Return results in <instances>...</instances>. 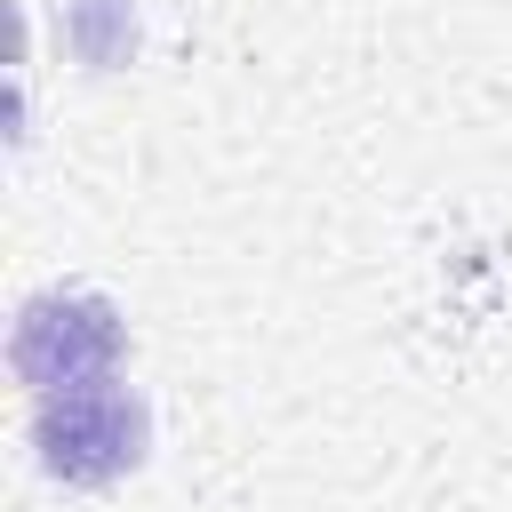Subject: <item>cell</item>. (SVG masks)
<instances>
[{
    "label": "cell",
    "mask_w": 512,
    "mask_h": 512,
    "mask_svg": "<svg viewBox=\"0 0 512 512\" xmlns=\"http://www.w3.org/2000/svg\"><path fill=\"white\" fill-rule=\"evenodd\" d=\"M32 448H40L48 480H64V488H112V480H128L144 464L152 408L120 376L72 384V392H40L32 400Z\"/></svg>",
    "instance_id": "1"
},
{
    "label": "cell",
    "mask_w": 512,
    "mask_h": 512,
    "mask_svg": "<svg viewBox=\"0 0 512 512\" xmlns=\"http://www.w3.org/2000/svg\"><path fill=\"white\" fill-rule=\"evenodd\" d=\"M128 360V320L112 296L96 288H40L16 304L8 328V368L32 392H72V384H104Z\"/></svg>",
    "instance_id": "2"
},
{
    "label": "cell",
    "mask_w": 512,
    "mask_h": 512,
    "mask_svg": "<svg viewBox=\"0 0 512 512\" xmlns=\"http://www.w3.org/2000/svg\"><path fill=\"white\" fill-rule=\"evenodd\" d=\"M64 40L88 72H120L136 56V0H72L64 8Z\"/></svg>",
    "instance_id": "3"
}]
</instances>
